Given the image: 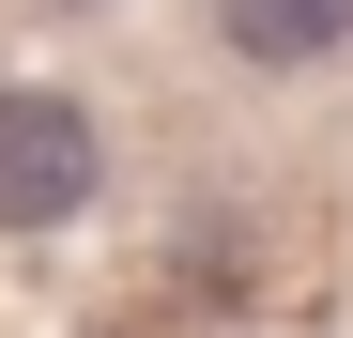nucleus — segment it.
Returning <instances> with one entry per match:
<instances>
[{
	"mask_svg": "<svg viewBox=\"0 0 353 338\" xmlns=\"http://www.w3.org/2000/svg\"><path fill=\"white\" fill-rule=\"evenodd\" d=\"M92 200V123L62 92H0V231H62Z\"/></svg>",
	"mask_w": 353,
	"mask_h": 338,
	"instance_id": "1",
	"label": "nucleus"
},
{
	"mask_svg": "<svg viewBox=\"0 0 353 338\" xmlns=\"http://www.w3.org/2000/svg\"><path fill=\"white\" fill-rule=\"evenodd\" d=\"M215 31L246 46V62H323L353 31V0H215Z\"/></svg>",
	"mask_w": 353,
	"mask_h": 338,
	"instance_id": "2",
	"label": "nucleus"
}]
</instances>
